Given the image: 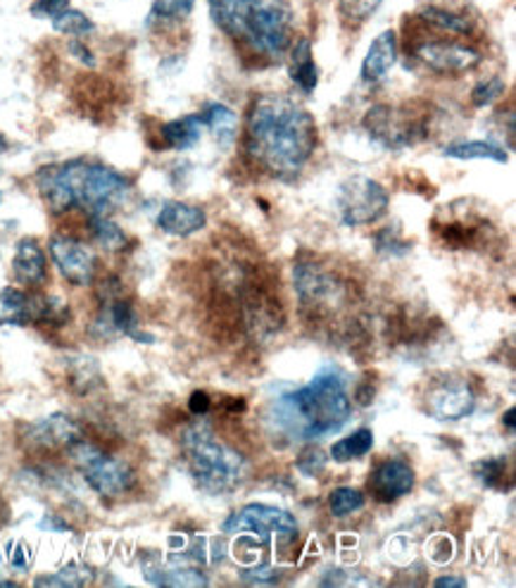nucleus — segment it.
I'll return each mask as SVG.
<instances>
[{"instance_id": "obj_39", "label": "nucleus", "mask_w": 516, "mask_h": 588, "mask_svg": "<svg viewBox=\"0 0 516 588\" xmlns=\"http://www.w3.org/2000/svg\"><path fill=\"white\" fill-rule=\"evenodd\" d=\"M70 8V0H36L34 6L29 8V12L34 14L36 20H55L60 12H65Z\"/></svg>"}, {"instance_id": "obj_40", "label": "nucleus", "mask_w": 516, "mask_h": 588, "mask_svg": "<svg viewBox=\"0 0 516 588\" xmlns=\"http://www.w3.org/2000/svg\"><path fill=\"white\" fill-rule=\"evenodd\" d=\"M67 51H70V55H72L74 60H80L82 65H86V67H91V70L98 65L96 55H93V51L88 49V45H86L82 39H72V41L67 43Z\"/></svg>"}, {"instance_id": "obj_46", "label": "nucleus", "mask_w": 516, "mask_h": 588, "mask_svg": "<svg viewBox=\"0 0 516 588\" xmlns=\"http://www.w3.org/2000/svg\"><path fill=\"white\" fill-rule=\"evenodd\" d=\"M6 148H8V141H6V138H3V136H0V155H3V153H6Z\"/></svg>"}, {"instance_id": "obj_42", "label": "nucleus", "mask_w": 516, "mask_h": 588, "mask_svg": "<svg viewBox=\"0 0 516 588\" xmlns=\"http://www.w3.org/2000/svg\"><path fill=\"white\" fill-rule=\"evenodd\" d=\"M41 529H49V532H70V524L65 519H60L57 515H45L39 522Z\"/></svg>"}, {"instance_id": "obj_26", "label": "nucleus", "mask_w": 516, "mask_h": 588, "mask_svg": "<svg viewBox=\"0 0 516 588\" xmlns=\"http://www.w3.org/2000/svg\"><path fill=\"white\" fill-rule=\"evenodd\" d=\"M88 229H91L93 241H96L107 253H119L129 245L127 231H124L117 222L109 220L107 214H91Z\"/></svg>"}, {"instance_id": "obj_4", "label": "nucleus", "mask_w": 516, "mask_h": 588, "mask_svg": "<svg viewBox=\"0 0 516 588\" xmlns=\"http://www.w3.org/2000/svg\"><path fill=\"white\" fill-rule=\"evenodd\" d=\"M181 451L186 455L191 476L200 489L210 493H224L243 479L245 460L236 448L217 439L208 422H193L181 433Z\"/></svg>"}, {"instance_id": "obj_37", "label": "nucleus", "mask_w": 516, "mask_h": 588, "mask_svg": "<svg viewBox=\"0 0 516 588\" xmlns=\"http://www.w3.org/2000/svg\"><path fill=\"white\" fill-rule=\"evenodd\" d=\"M326 453L322 451L319 445H307L305 451L298 458V472L303 476H319L326 470Z\"/></svg>"}, {"instance_id": "obj_8", "label": "nucleus", "mask_w": 516, "mask_h": 588, "mask_svg": "<svg viewBox=\"0 0 516 588\" xmlns=\"http://www.w3.org/2000/svg\"><path fill=\"white\" fill-rule=\"evenodd\" d=\"M365 129L386 150H402L427 138L424 117L400 105H373L365 115Z\"/></svg>"}, {"instance_id": "obj_3", "label": "nucleus", "mask_w": 516, "mask_h": 588, "mask_svg": "<svg viewBox=\"0 0 516 588\" xmlns=\"http://www.w3.org/2000/svg\"><path fill=\"white\" fill-rule=\"evenodd\" d=\"M36 189L45 208L53 214L84 210L88 217H109V212L127 203V198L131 196V181L107 165L70 160L41 167L36 172Z\"/></svg>"}, {"instance_id": "obj_29", "label": "nucleus", "mask_w": 516, "mask_h": 588, "mask_svg": "<svg viewBox=\"0 0 516 588\" xmlns=\"http://www.w3.org/2000/svg\"><path fill=\"white\" fill-rule=\"evenodd\" d=\"M53 29L62 36H72V39H84L96 31V24L88 18V14L67 8L65 12H60L53 20Z\"/></svg>"}, {"instance_id": "obj_11", "label": "nucleus", "mask_w": 516, "mask_h": 588, "mask_svg": "<svg viewBox=\"0 0 516 588\" xmlns=\"http://www.w3.org/2000/svg\"><path fill=\"white\" fill-rule=\"evenodd\" d=\"M49 253L57 272L67 279L74 286H88L96 279L98 258L91 248L67 234H55L49 241Z\"/></svg>"}, {"instance_id": "obj_32", "label": "nucleus", "mask_w": 516, "mask_h": 588, "mask_svg": "<svg viewBox=\"0 0 516 588\" xmlns=\"http://www.w3.org/2000/svg\"><path fill=\"white\" fill-rule=\"evenodd\" d=\"M328 507H331L334 517H350L365 507V495L352 486H338L328 495Z\"/></svg>"}, {"instance_id": "obj_23", "label": "nucleus", "mask_w": 516, "mask_h": 588, "mask_svg": "<svg viewBox=\"0 0 516 588\" xmlns=\"http://www.w3.org/2000/svg\"><path fill=\"white\" fill-rule=\"evenodd\" d=\"M144 575L155 586H208L210 579L191 565H144Z\"/></svg>"}, {"instance_id": "obj_2", "label": "nucleus", "mask_w": 516, "mask_h": 588, "mask_svg": "<svg viewBox=\"0 0 516 588\" xmlns=\"http://www.w3.org/2000/svg\"><path fill=\"white\" fill-rule=\"evenodd\" d=\"M350 414L352 400L346 375L338 367L326 365L307 386L276 396L264 412V422L272 437L286 443H307L340 431Z\"/></svg>"}, {"instance_id": "obj_36", "label": "nucleus", "mask_w": 516, "mask_h": 588, "mask_svg": "<svg viewBox=\"0 0 516 588\" xmlns=\"http://www.w3.org/2000/svg\"><path fill=\"white\" fill-rule=\"evenodd\" d=\"M6 563L18 569V571H27L34 563V553H31V546L22 538H12L6 544Z\"/></svg>"}, {"instance_id": "obj_12", "label": "nucleus", "mask_w": 516, "mask_h": 588, "mask_svg": "<svg viewBox=\"0 0 516 588\" xmlns=\"http://www.w3.org/2000/svg\"><path fill=\"white\" fill-rule=\"evenodd\" d=\"M80 439H84L82 424L72 420L70 414H62V412L49 414L39 422L27 424L24 437H22L29 451H36V453H57V451L67 453V448Z\"/></svg>"}, {"instance_id": "obj_18", "label": "nucleus", "mask_w": 516, "mask_h": 588, "mask_svg": "<svg viewBox=\"0 0 516 588\" xmlns=\"http://www.w3.org/2000/svg\"><path fill=\"white\" fill-rule=\"evenodd\" d=\"M398 60V34L393 29H386L381 34L371 41L369 51L362 60V70H359V76H362L365 84H379L383 82L388 72L393 70Z\"/></svg>"}, {"instance_id": "obj_1", "label": "nucleus", "mask_w": 516, "mask_h": 588, "mask_svg": "<svg viewBox=\"0 0 516 588\" xmlns=\"http://www.w3.org/2000/svg\"><path fill=\"white\" fill-rule=\"evenodd\" d=\"M317 122L301 103L281 93L260 96L248 107L245 158L274 179L298 177L317 150Z\"/></svg>"}, {"instance_id": "obj_15", "label": "nucleus", "mask_w": 516, "mask_h": 588, "mask_svg": "<svg viewBox=\"0 0 516 588\" xmlns=\"http://www.w3.org/2000/svg\"><path fill=\"white\" fill-rule=\"evenodd\" d=\"M45 296L29 293L22 288H3L0 291V324L3 327H29L41 324Z\"/></svg>"}, {"instance_id": "obj_21", "label": "nucleus", "mask_w": 516, "mask_h": 588, "mask_svg": "<svg viewBox=\"0 0 516 588\" xmlns=\"http://www.w3.org/2000/svg\"><path fill=\"white\" fill-rule=\"evenodd\" d=\"M206 134V122H202L200 115H186L181 119H171L162 124L160 136L165 148L171 150H191L198 146V141Z\"/></svg>"}, {"instance_id": "obj_35", "label": "nucleus", "mask_w": 516, "mask_h": 588, "mask_svg": "<svg viewBox=\"0 0 516 588\" xmlns=\"http://www.w3.org/2000/svg\"><path fill=\"white\" fill-rule=\"evenodd\" d=\"M373 243H377V253L388 255V258H398V255L410 253V243L404 241L400 237V231L393 229V227L381 229L379 234H377V239H373Z\"/></svg>"}, {"instance_id": "obj_22", "label": "nucleus", "mask_w": 516, "mask_h": 588, "mask_svg": "<svg viewBox=\"0 0 516 588\" xmlns=\"http://www.w3.org/2000/svg\"><path fill=\"white\" fill-rule=\"evenodd\" d=\"M202 122H206V132H210L214 136V141L229 148L236 144V136H239V115L231 111L229 105L224 103H210L206 111L200 113Z\"/></svg>"}, {"instance_id": "obj_9", "label": "nucleus", "mask_w": 516, "mask_h": 588, "mask_svg": "<svg viewBox=\"0 0 516 588\" xmlns=\"http://www.w3.org/2000/svg\"><path fill=\"white\" fill-rule=\"evenodd\" d=\"M224 534H253L262 544H270L272 536L278 538H295L298 536V522L291 513L274 505L250 503L236 510L224 524Z\"/></svg>"}, {"instance_id": "obj_41", "label": "nucleus", "mask_w": 516, "mask_h": 588, "mask_svg": "<svg viewBox=\"0 0 516 588\" xmlns=\"http://www.w3.org/2000/svg\"><path fill=\"white\" fill-rule=\"evenodd\" d=\"M212 408V400L208 396V391H193L191 398H189V410L196 414V417H206Z\"/></svg>"}, {"instance_id": "obj_34", "label": "nucleus", "mask_w": 516, "mask_h": 588, "mask_svg": "<svg viewBox=\"0 0 516 588\" xmlns=\"http://www.w3.org/2000/svg\"><path fill=\"white\" fill-rule=\"evenodd\" d=\"M507 91V82L503 80V76H488V80H483L474 86L472 91V105L478 107V111H483V107L493 105L497 98H503Z\"/></svg>"}, {"instance_id": "obj_5", "label": "nucleus", "mask_w": 516, "mask_h": 588, "mask_svg": "<svg viewBox=\"0 0 516 588\" xmlns=\"http://www.w3.org/2000/svg\"><path fill=\"white\" fill-rule=\"evenodd\" d=\"M74 468L80 470L84 482L105 501H117L129 495L136 489V470L127 460L109 455L101 445L88 441L86 437L67 448Z\"/></svg>"}, {"instance_id": "obj_19", "label": "nucleus", "mask_w": 516, "mask_h": 588, "mask_svg": "<svg viewBox=\"0 0 516 588\" xmlns=\"http://www.w3.org/2000/svg\"><path fill=\"white\" fill-rule=\"evenodd\" d=\"M288 72L291 82L298 86L305 96H312L319 86V67L312 53V41L307 36L295 39L288 49Z\"/></svg>"}, {"instance_id": "obj_13", "label": "nucleus", "mask_w": 516, "mask_h": 588, "mask_svg": "<svg viewBox=\"0 0 516 588\" xmlns=\"http://www.w3.org/2000/svg\"><path fill=\"white\" fill-rule=\"evenodd\" d=\"M476 410V393L466 379H443L427 393V412L438 422H460Z\"/></svg>"}, {"instance_id": "obj_14", "label": "nucleus", "mask_w": 516, "mask_h": 588, "mask_svg": "<svg viewBox=\"0 0 516 588\" xmlns=\"http://www.w3.org/2000/svg\"><path fill=\"white\" fill-rule=\"evenodd\" d=\"M367 489L379 503L400 501L402 495H408L414 489L412 464L400 458H388L379 462L367 479Z\"/></svg>"}, {"instance_id": "obj_30", "label": "nucleus", "mask_w": 516, "mask_h": 588, "mask_svg": "<svg viewBox=\"0 0 516 588\" xmlns=\"http://www.w3.org/2000/svg\"><path fill=\"white\" fill-rule=\"evenodd\" d=\"M93 575L96 571L84 567V565H70V567H62L57 569L55 575H45L39 577L34 581V586H62V588H80V586H88L93 581Z\"/></svg>"}, {"instance_id": "obj_7", "label": "nucleus", "mask_w": 516, "mask_h": 588, "mask_svg": "<svg viewBox=\"0 0 516 588\" xmlns=\"http://www.w3.org/2000/svg\"><path fill=\"white\" fill-rule=\"evenodd\" d=\"M390 208L386 186L371 177H348L338 186L336 210L338 220L346 227H369L379 222Z\"/></svg>"}, {"instance_id": "obj_33", "label": "nucleus", "mask_w": 516, "mask_h": 588, "mask_svg": "<svg viewBox=\"0 0 516 588\" xmlns=\"http://www.w3.org/2000/svg\"><path fill=\"white\" fill-rule=\"evenodd\" d=\"M381 6L383 0H338V14L348 27H362Z\"/></svg>"}, {"instance_id": "obj_16", "label": "nucleus", "mask_w": 516, "mask_h": 588, "mask_svg": "<svg viewBox=\"0 0 516 588\" xmlns=\"http://www.w3.org/2000/svg\"><path fill=\"white\" fill-rule=\"evenodd\" d=\"M12 274L22 286L39 288L49 282V260H45L43 248L36 239L24 237L18 241L12 258Z\"/></svg>"}, {"instance_id": "obj_47", "label": "nucleus", "mask_w": 516, "mask_h": 588, "mask_svg": "<svg viewBox=\"0 0 516 588\" xmlns=\"http://www.w3.org/2000/svg\"><path fill=\"white\" fill-rule=\"evenodd\" d=\"M0 203H3V193H0Z\"/></svg>"}, {"instance_id": "obj_28", "label": "nucleus", "mask_w": 516, "mask_h": 588, "mask_svg": "<svg viewBox=\"0 0 516 588\" xmlns=\"http://www.w3.org/2000/svg\"><path fill=\"white\" fill-rule=\"evenodd\" d=\"M373 448V431L371 429H357L350 437L340 439L331 448V458L336 462H350V460H362L365 455L371 453Z\"/></svg>"}, {"instance_id": "obj_31", "label": "nucleus", "mask_w": 516, "mask_h": 588, "mask_svg": "<svg viewBox=\"0 0 516 588\" xmlns=\"http://www.w3.org/2000/svg\"><path fill=\"white\" fill-rule=\"evenodd\" d=\"M70 386L76 393H88L101 384V371L96 367V360L91 358H74L70 365Z\"/></svg>"}, {"instance_id": "obj_20", "label": "nucleus", "mask_w": 516, "mask_h": 588, "mask_svg": "<svg viewBox=\"0 0 516 588\" xmlns=\"http://www.w3.org/2000/svg\"><path fill=\"white\" fill-rule=\"evenodd\" d=\"M255 0H208L214 27L233 41H243L245 24Z\"/></svg>"}, {"instance_id": "obj_44", "label": "nucleus", "mask_w": 516, "mask_h": 588, "mask_svg": "<svg viewBox=\"0 0 516 588\" xmlns=\"http://www.w3.org/2000/svg\"><path fill=\"white\" fill-rule=\"evenodd\" d=\"M514 412H516V410H514V408H509V410H507V414H503V422H505V424H507L512 431H514Z\"/></svg>"}, {"instance_id": "obj_45", "label": "nucleus", "mask_w": 516, "mask_h": 588, "mask_svg": "<svg viewBox=\"0 0 516 588\" xmlns=\"http://www.w3.org/2000/svg\"><path fill=\"white\" fill-rule=\"evenodd\" d=\"M0 586H18V581H12V579H6V577H0Z\"/></svg>"}, {"instance_id": "obj_25", "label": "nucleus", "mask_w": 516, "mask_h": 588, "mask_svg": "<svg viewBox=\"0 0 516 588\" xmlns=\"http://www.w3.org/2000/svg\"><path fill=\"white\" fill-rule=\"evenodd\" d=\"M443 155L452 160H493L499 165L509 160L507 150L491 141H455L443 148Z\"/></svg>"}, {"instance_id": "obj_27", "label": "nucleus", "mask_w": 516, "mask_h": 588, "mask_svg": "<svg viewBox=\"0 0 516 588\" xmlns=\"http://www.w3.org/2000/svg\"><path fill=\"white\" fill-rule=\"evenodd\" d=\"M196 0H152L148 27H171L191 18Z\"/></svg>"}, {"instance_id": "obj_38", "label": "nucleus", "mask_w": 516, "mask_h": 588, "mask_svg": "<svg viewBox=\"0 0 516 588\" xmlns=\"http://www.w3.org/2000/svg\"><path fill=\"white\" fill-rule=\"evenodd\" d=\"M505 472H507V464L503 458H491V460H481L476 464V476L481 479L483 484L491 486V489H497L499 482L505 479Z\"/></svg>"}, {"instance_id": "obj_43", "label": "nucleus", "mask_w": 516, "mask_h": 588, "mask_svg": "<svg viewBox=\"0 0 516 588\" xmlns=\"http://www.w3.org/2000/svg\"><path fill=\"white\" fill-rule=\"evenodd\" d=\"M435 586L438 588H464L466 586V579H455V577H441V579H435Z\"/></svg>"}, {"instance_id": "obj_24", "label": "nucleus", "mask_w": 516, "mask_h": 588, "mask_svg": "<svg viewBox=\"0 0 516 588\" xmlns=\"http://www.w3.org/2000/svg\"><path fill=\"white\" fill-rule=\"evenodd\" d=\"M419 20L452 36H468L474 31V20L468 18V14L450 10V8H441V6L421 8Z\"/></svg>"}, {"instance_id": "obj_17", "label": "nucleus", "mask_w": 516, "mask_h": 588, "mask_svg": "<svg viewBox=\"0 0 516 588\" xmlns=\"http://www.w3.org/2000/svg\"><path fill=\"white\" fill-rule=\"evenodd\" d=\"M155 222H158V229H162L165 234L186 239L208 227V214L198 206L181 203V200H167Z\"/></svg>"}, {"instance_id": "obj_6", "label": "nucleus", "mask_w": 516, "mask_h": 588, "mask_svg": "<svg viewBox=\"0 0 516 588\" xmlns=\"http://www.w3.org/2000/svg\"><path fill=\"white\" fill-rule=\"evenodd\" d=\"M243 41L264 57H284L295 41V12L288 0H255Z\"/></svg>"}, {"instance_id": "obj_10", "label": "nucleus", "mask_w": 516, "mask_h": 588, "mask_svg": "<svg viewBox=\"0 0 516 588\" xmlns=\"http://www.w3.org/2000/svg\"><path fill=\"white\" fill-rule=\"evenodd\" d=\"M414 60L419 62V65H424L429 72L455 76V74H466V72L476 70L483 62V55L466 43L433 39V41H421L417 45Z\"/></svg>"}]
</instances>
